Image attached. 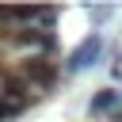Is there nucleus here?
I'll use <instances>...</instances> for the list:
<instances>
[{"mask_svg": "<svg viewBox=\"0 0 122 122\" xmlns=\"http://www.w3.org/2000/svg\"><path fill=\"white\" fill-rule=\"evenodd\" d=\"M118 99H122V92H114V88H103V92H95V95H92L88 111H92V114H107V111H114V107H118Z\"/></svg>", "mask_w": 122, "mask_h": 122, "instance_id": "7ed1b4c3", "label": "nucleus"}, {"mask_svg": "<svg viewBox=\"0 0 122 122\" xmlns=\"http://www.w3.org/2000/svg\"><path fill=\"white\" fill-rule=\"evenodd\" d=\"M103 53V34L95 30V34H88L72 53H69V61H65V69L69 72H80V69H88V65H95V57Z\"/></svg>", "mask_w": 122, "mask_h": 122, "instance_id": "f257e3e1", "label": "nucleus"}, {"mask_svg": "<svg viewBox=\"0 0 122 122\" xmlns=\"http://www.w3.org/2000/svg\"><path fill=\"white\" fill-rule=\"evenodd\" d=\"M23 72H27V80L38 84V88H53V84H57V65H50V61H42V57H30V61L23 65Z\"/></svg>", "mask_w": 122, "mask_h": 122, "instance_id": "f03ea898", "label": "nucleus"}, {"mask_svg": "<svg viewBox=\"0 0 122 122\" xmlns=\"http://www.w3.org/2000/svg\"><path fill=\"white\" fill-rule=\"evenodd\" d=\"M23 46H53V34H38V30H23L19 34Z\"/></svg>", "mask_w": 122, "mask_h": 122, "instance_id": "20e7f679", "label": "nucleus"}, {"mask_svg": "<svg viewBox=\"0 0 122 122\" xmlns=\"http://www.w3.org/2000/svg\"><path fill=\"white\" fill-rule=\"evenodd\" d=\"M4 95H11L15 103H23V95H27V84H23V80H15V76H8V80H4Z\"/></svg>", "mask_w": 122, "mask_h": 122, "instance_id": "39448f33", "label": "nucleus"}, {"mask_svg": "<svg viewBox=\"0 0 122 122\" xmlns=\"http://www.w3.org/2000/svg\"><path fill=\"white\" fill-rule=\"evenodd\" d=\"M118 122H122V118H118Z\"/></svg>", "mask_w": 122, "mask_h": 122, "instance_id": "423d86ee", "label": "nucleus"}]
</instances>
